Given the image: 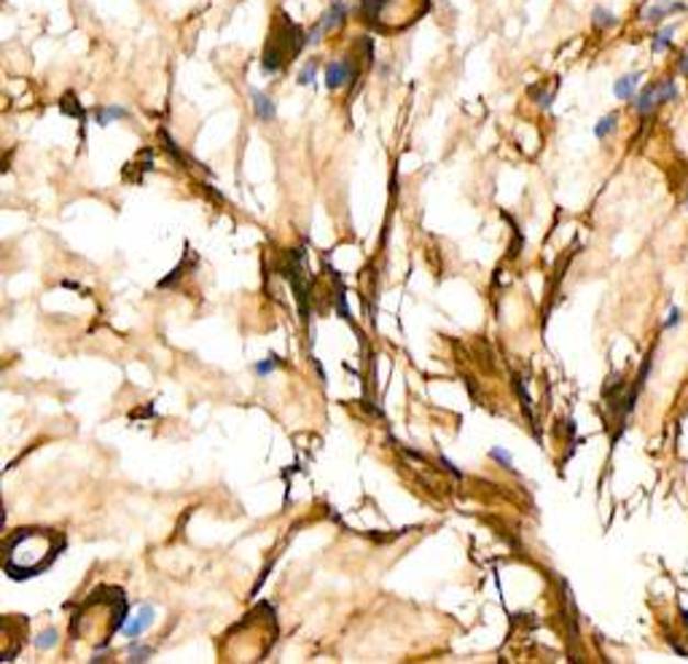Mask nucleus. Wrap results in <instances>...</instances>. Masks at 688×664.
Returning <instances> with one entry per match:
<instances>
[{
    "label": "nucleus",
    "instance_id": "f3484780",
    "mask_svg": "<svg viewBox=\"0 0 688 664\" xmlns=\"http://www.w3.org/2000/svg\"><path fill=\"white\" fill-rule=\"evenodd\" d=\"M490 457H492V461H498V463H500V466H503V468H511V463H514V461H511V455H509V452H506V450H500V446H495V450L490 452Z\"/></svg>",
    "mask_w": 688,
    "mask_h": 664
},
{
    "label": "nucleus",
    "instance_id": "ddd939ff",
    "mask_svg": "<svg viewBox=\"0 0 688 664\" xmlns=\"http://www.w3.org/2000/svg\"><path fill=\"white\" fill-rule=\"evenodd\" d=\"M673 35H675V27H662L654 38V52L667 49V46L673 44Z\"/></svg>",
    "mask_w": 688,
    "mask_h": 664
},
{
    "label": "nucleus",
    "instance_id": "dca6fc26",
    "mask_svg": "<svg viewBox=\"0 0 688 664\" xmlns=\"http://www.w3.org/2000/svg\"><path fill=\"white\" fill-rule=\"evenodd\" d=\"M277 364H280V361H277L275 355H271L269 361H262V364H256V374H258V377H269V374L275 372Z\"/></svg>",
    "mask_w": 688,
    "mask_h": 664
},
{
    "label": "nucleus",
    "instance_id": "6e6552de",
    "mask_svg": "<svg viewBox=\"0 0 688 664\" xmlns=\"http://www.w3.org/2000/svg\"><path fill=\"white\" fill-rule=\"evenodd\" d=\"M637 84H640V74H630V76H621L619 81H615V87H613V95L619 100H632L635 98V89H637Z\"/></svg>",
    "mask_w": 688,
    "mask_h": 664
},
{
    "label": "nucleus",
    "instance_id": "2eb2a0df",
    "mask_svg": "<svg viewBox=\"0 0 688 664\" xmlns=\"http://www.w3.org/2000/svg\"><path fill=\"white\" fill-rule=\"evenodd\" d=\"M54 645H57V630H46V632H41V638H38V649L49 651V649H54Z\"/></svg>",
    "mask_w": 688,
    "mask_h": 664
},
{
    "label": "nucleus",
    "instance_id": "9d476101",
    "mask_svg": "<svg viewBox=\"0 0 688 664\" xmlns=\"http://www.w3.org/2000/svg\"><path fill=\"white\" fill-rule=\"evenodd\" d=\"M126 111L122 106H111V108H100L98 113H95V122H98L100 126L111 124V122H119V119H124Z\"/></svg>",
    "mask_w": 688,
    "mask_h": 664
},
{
    "label": "nucleus",
    "instance_id": "4be33fe9",
    "mask_svg": "<svg viewBox=\"0 0 688 664\" xmlns=\"http://www.w3.org/2000/svg\"><path fill=\"white\" fill-rule=\"evenodd\" d=\"M686 208H688V199H686Z\"/></svg>",
    "mask_w": 688,
    "mask_h": 664
},
{
    "label": "nucleus",
    "instance_id": "f257e3e1",
    "mask_svg": "<svg viewBox=\"0 0 688 664\" xmlns=\"http://www.w3.org/2000/svg\"><path fill=\"white\" fill-rule=\"evenodd\" d=\"M59 541L49 533L41 530H25L16 533L9 541V554H5V571L14 578L20 576H35L41 567H46L57 557Z\"/></svg>",
    "mask_w": 688,
    "mask_h": 664
},
{
    "label": "nucleus",
    "instance_id": "9b49d317",
    "mask_svg": "<svg viewBox=\"0 0 688 664\" xmlns=\"http://www.w3.org/2000/svg\"><path fill=\"white\" fill-rule=\"evenodd\" d=\"M615 126H619V117H615V113H608V117H602L600 122H597L595 135L597 137H608L615 130Z\"/></svg>",
    "mask_w": 688,
    "mask_h": 664
},
{
    "label": "nucleus",
    "instance_id": "4468645a",
    "mask_svg": "<svg viewBox=\"0 0 688 664\" xmlns=\"http://www.w3.org/2000/svg\"><path fill=\"white\" fill-rule=\"evenodd\" d=\"M315 74H318V63H307L304 68H301V74H299V78H296V81L304 84V87H307V84L315 81Z\"/></svg>",
    "mask_w": 688,
    "mask_h": 664
},
{
    "label": "nucleus",
    "instance_id": "423d86ee",
    "mask_svg": "<svg viewBox=\"0 0 688 664\" xmlns=\"http://www.w3.org/2000/svg\"><path fill=\"white\" fill-rule=\"evenodd\" d=\"M251 100H253V111L262 122H271L275 119V102H271L267 95L258 92V89H251Z\"/></svg>",
    "mask_w": 688,
    "mask_h": 664
},
{
    "label": "nucleus",
    "instance_id": "aec40b11",
    "mask_svg": "<svg viewBox=\"0 0 688 664\" xmlns=\"http://www.w3.org/2000/svg\"><path fill=\"white\" fill-rule=\"evenodd\" d=\"M442 466H444L446 471H452V474H455V476H460V471H457L455 466H452V463H450V461H446V457H442Z\"/></svg>",
    "mask_w": 688,
    "mask_h": 664
},
{
    "label": "nucleus",
    "instance_id": "a211bd4d",
    "mask_svg": "<svg viewBox=\"0 0 688 664\" xmlns=\"http://www.w3.org/2000/svg\"><path fill=\"white\" fill-rule=\"evenodd\" d=\"M146 656H151V649H130V662H146Z\"/></svg>",
    "mask_w": 688,
    "mask_h": 664
},
{
    "label": "nucleus",
    "instance_id": "f03ea898",
    "mask_svg": "<svg viewBox=\"0 0 688 664\" xmlns=\"http://www.w3.org/2000/svg\"><path fill=\"white\" fill-rule=\"evenodd\" d=\"M428 0H366V14L382 30H401L420 20Z\"/></svg>",
    "mask_w": 688,
    "mask_h": 664
},
{
    "label": "nucleus",
    "instance_id": "7ed1b4c3",
    "mask_svg": "<svg viewBox=\"0 0 688 664\" xmlns=\"http://www.w3.org/2000/svg\"><path fill=\"white\" fill-rule=\"evenodd\" d=\"M347 14H349V5L344 3V0H336V3L331 5V9L325 11L323 16H320V22H318L315 27H312V33L307 35V44H310V46H312V44H318V41L323 38L325 33H331V30L340 27L342 22L347 20Z\"/></svg>",
    "mask_w": 688,
    "mask_h": 664
},
{
    "label": "nucleus",
    "instance_id": "20e7f679",
    "mask_svg": "<svg viewBox=\"0 0 688 664\" xmlns=\"http://www.w3.org/2000/svg\"><path fill=\"white\" fill-rule=\"evenodd\" d=\"M355 76V68L349 59H336V63H331L329 68H325V87L329 89H340V87H347L349 81H353Z\"/></svg>",
    "mask_w": 688,
    "mask_h": 664
},
{
    "label": "nucleus",
    "instance_id": "6ab92c4d",
    "mask_svg": "<svg viewBox=\"0 0 688 664\" xmlns=\"http://www.w3.org/2000/svg\"><path fill=\"white\" fill-rule=\"evenodd\" d=\"M680 318H684V316H680L678 307H673V310H669V316H667V329H675V325L680 323Z\"/></svg>",
    "mask_w": 688,
    "mask_h": 664
},
{
    "label": "nucleus",
    "instance_id": "1a4fd4ad",
    "mask_svg": "<svg viewBox=\"0 0 688 664\" xmlns=\"http://www.w3.org/2000/svg\"><path fill=\"white\" fill-rule=\"evenodd\" d=\"M656 106H662L659 92H656V84H651V87H645L643 92L637 95V111L643 113V117H648V113H654Z\"/></svg>",
    "mask_w": 688,
    "mask_h": 664
},
{
    "label": "nucleus",
    "instance_id": "0eeeda50",
    "mask_svg": "<svg viewBox=\"0 0 688 664\" xmlns=\"http://www.w3.org/2000/svg\"><path fill=\"white\" fill-rule=\"evenodd\" d=\"M678 11H684V5H680V3H669V0H659V3H654V5H651V9L643 11V20L659 22V20H664V16L678 14Z\"/></svg>",
    "mask_w": 688,
    "mask_h": 664
},
{
    "label": "nucleus",
    "instance_id": "412c9836",
    "mask_svg": "<svg viewBox=\"0 0 688 664\" xmlns=\"http://www.w3.org/2000/svg\"><path fill=\"white\" fill-rule=\"evenodd\" d=\"M680 74L688 76V57H684V63H680Z\"/></svg>",
    "mask_w": 688,
    "mask_h": 664
},
{
    "label": "nucleus",
    "instance_id": "39448f33",
    "mask_svg": "<svg viewBox=\"0 0 688 664\" xmlns=\"http://www.w3.org/2000/svg\"><path fill=\"white\" fill-rule=\"evenodd\" d=\"M151 621H154V608L141 606V611H137L135 619H132L130 624L124 627V635L130 638V640H135L143 630H146V627H151Z\"/></svg>",
    "mask_w": 688,
    "mask_h": 664
},
{
    "label": "nucleus",
    "instance_id": "f8f14e48",
    "mask_svg": "<svg viewBox=\"0 0 688 664\" xmlns=\"http://www.w3.org/2000/svg\"><path fill=\"white\" fill-rule=\"evenodd\" d=\"M595 25L597 27H613L615 25V14L608 5H597L595 9Z\"/></svg>",
    "mask_w": 688,
    "mask_h": 664
}]
</instances>
